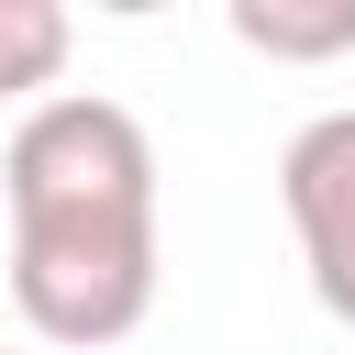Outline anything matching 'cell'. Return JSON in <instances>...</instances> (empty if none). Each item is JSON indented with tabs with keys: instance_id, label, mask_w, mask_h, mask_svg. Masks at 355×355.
Returning a JSON list of instances; mask_svg holds the SVG:
<instances>
[{
	"instance_id": "cell-1",
	"label": "cell",
	"mask_w": 355,
	"mask_h": 355,
	"mask_svg": "<svg viewBox=\"0 0 355 355\" xmlns=\"http://www.w3.org/2000/svg\"><path fill=\"white\" fill-rule=\"evenodd\" d=\"M11 200V311L55 355H100L155 311V144L122 100L55 89L0 155Z\"/></svg>"
},
{
	"instance_id": "cell-2",
	"label": "cell",
	"mask_w": 355,
	"mask_h": 355,
	"mask_svg": "<svg viewBox=\"0 0 355 355\" xmlns=\"http://www.w3.org/2000/svg\"><path fill=\"white\" fill-rule=\"evenodd\" d=\"M277 211L300 233L311 300L355 333V111H311L277 155Z\"/></svg>"
},
{
	"instance_id": "cell-3",
	"label": "cell",
	"mask_w": 355,
	"mask_h": 355,
	"mask_svg": "<svg viewBox=\"0 0 355 355\" xmlns=\"http://www.w3.org/2000/svg\"><path fill=\"white\" fill-rule=\"evenodd\" d=\"M244 55H277V67H322V55H355V0H233L222 11Z\"/></svg>"
},
{
	"instance_id": "cell-4",
	"label": "cell",
	"mask_w": 355,
	"mask_h": 355,
	"mask_svg": "<svg viewBox=\"0 0 355 355\" xmlns=\"http://www.w3.org/2000/svg\"><path fill=\"white\" fill-rule=\"evenodd\" d=\"M67 55H78V22H67L55 0H0V100L55 89V78H67Z\"/></svg>"
}]
</instances>
